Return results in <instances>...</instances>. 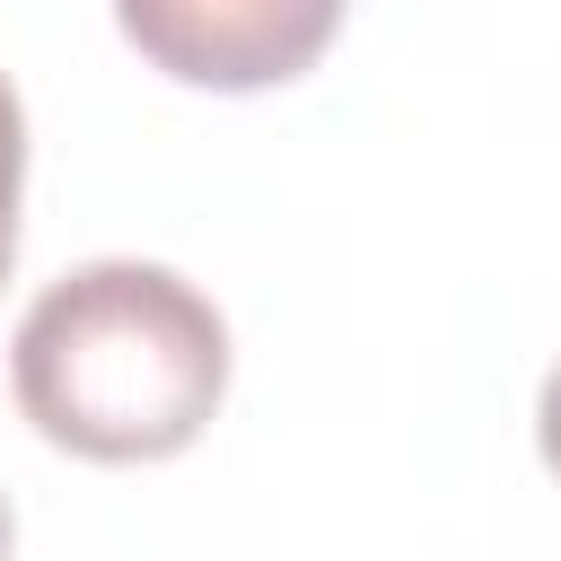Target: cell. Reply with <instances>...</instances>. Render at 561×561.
Wrapping results in <instances>:
<instances>
[{"label": "cell", "instance_id": "6da1fadb", "mask_svg": "<svg viewBox=\"0 0 561 561\" xmlns=\"http://www.w3.org/2000/svg\"><path fill=\"white\" fill-rule=\"evenodd\" d=\"M9 386L53 447L88 465H149L210 430L228 394V324L184 272L105 254L18 316Z\"/></svg>", "mask_w": 561, "mask_h": 561}, {"label": "cell", "instance_id": "7a4b0ae2", "mask_svg": "<svg viewBox=\"0 0 561 561\" xmlns=\"http://www.w3.org/2000/svg\"><path fill=\"white\" fill-rule=\"evenodd\" d=\"M351 0H114L131 53L184 88H280L316 70Z\"/></svg>", "mask_w": 561, "mask_h": 561}, {"label": "cell", "instance_id": "3957f363", "mask_svg": "<svg viewBox=\"0 0 561 561\" xmlns=\"http://www.w3.org/2000/svg\"><path fill=\"white\" fill-rule=\"evenodd\" d=\"M18 193H26V114H18V88L0 70V280L18 263Z\"/></svg>", "mask_w": 561, "mask_h": 561}, {"label": "cell", "instance_id": "277c9868", "mask_svg": "<svg viewBox=\"0 0 561 561\" xmlns=\"http://www.w3.org/2000/svg\"><path fill=\"white\" fill-rule=\"evenodd\" d=\"M535 447H543V465L561 473V368H552L543 394H535Z\"/></svg>", "mask_w": 561, "mask_h": 561}, {"label": "cell", "instance_id": "5b68a950", "mask_svg": "<svg viewBox=\"0 0 561 561\" xmlns=\"http://www.w3.org/2000/svg\"><path fill=\"white\" fill-rule=\"evenodd\" d=\"M0 561H9V500H0Z\"/></svg>", "mask_w": 561, "mask_h": 561}]
</instances>
